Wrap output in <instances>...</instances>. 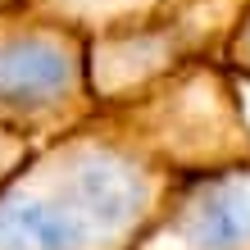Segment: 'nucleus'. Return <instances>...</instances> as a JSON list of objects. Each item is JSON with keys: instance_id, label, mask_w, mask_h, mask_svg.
I'll return each instance as SVG.
<instances>
[{"instance_id": "obj_1", "label": "nucleus", "mask_w": 250, "mask_h": 250, "mask_svg": "<svg viewBox=\"0 0 250 250\" xmlns=\"http://www.w3.org/2000/svg\"><path fill=\"white\" fill-rule=\"evenodd\" d=\"M191 178L155 96L100 105L82 127L32 146L0 187V250H132Z\"/></svg>"}, {"instance_id": "obj_2", "label": "nucleus", "mask_w": 250, "mask_h": 250, "mask_svg": "<svg viewBox=\"0 0 250 250\" xmlns=\"http://www.w3.org/2000/svg\"><path fill=\"white\" fill-rule=\"evenodd\" d=\"M100 114L86 37L32 9H0V127L50 141Z\"/></svg>"}, {"instance_id": "obj_3", "label": "nucleus", "mask_w": 250, "mask_h": 250, "mask_svg": "<svg viewBox=\"0 0 250 250\" xmlns=\"http://www.w3.org/2000/svg\"><path fill=\"white\" fill-rule=\"evenodd\" d=\"M246 9V0H173L164 14L146 19L137 27L86 41L91 60V91L100 105L150 91L155 82L173 78L191 64L218 60Z\"/></svg>"}, {"instance_id": "obj_4", "label": "nucleus", "mask_w": 250, "mask_h": 250, "mask_svg": "<svg viewBox=\"0 0 250 250\" xmlns=\"http://www.w3.org/2000/svg\"><path fill=\"white\" fill-rule=\"evenodd\" d=\"M132 250H250V159L182 178Z\"/></svg>"}, {"instance_id": "obj_5", "label": "nucleus", "mask_w": 250, "mask_h": 250, "mask_svg": "<svg viewBox=\"0 0 250 250\" xmlns=\"http://www.w3.org/2000/svg\"><path fill=\"white\" fill-rule=\"evenodd\" d=\"M168 5L173 0H23V9L78 27L86 41L123 32V27H137L146 19H155V14H164Z\"/></svg>"}, {"instance_id": "obj_6", "label": "nucleus", "mask_w": 250, "mask_h": 250, "mask_svg": "<svg viewBox=\"0 0 250 250\" xmlns=\"http://www.w3.org/2000/svg\"><path fill=\"white\" fill-rule=\"evenodd\" d=\"M218 64H223L232 78H250V0H246V9H241L237 27H232V37H228L223 55H218Z\"/></svg>"}, {"instance_id": "obj_7", "label": "nucleus", "mask_w": 250, "mask_h": 250, "mask_svg": "<svg viewBox=\"0 0 250 250\" xmlns=\"http://www.w3.org/2000/svg\"><path fill=\"white\" fill-rule=\"evenodd\" d=\"M27 155H32V141H23V137H14V132L0 127V187H5V178L23 164Z\"/></svg>"}, {"instance_id": "obj_8", "label": "nucleus", "mask_w": 250, "mask_h": 250, "mask_svg": "<svg viewBox=\"0 0 250 250\" xmlns=\"http://www.w3.org/2000/svg\"><path fill=\"white\" fill-rule=\"evenodd\" d=\"M0 9H23V0H0Z\"/></svg>"}]
</instances>
